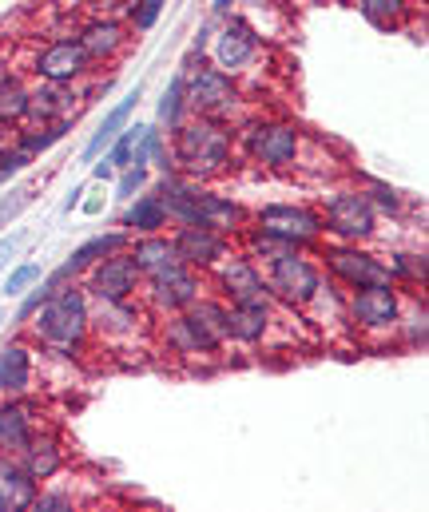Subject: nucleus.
Returning a JSON list of instances; mask_svg holds the SVG:
<instances>
[{"mask_svg": "<svg viewBox=\"0 0 429 512\" xmlns=\"http://www.w3.org/2000/svg\"><path fill=\"white\" fill-rule=\"evenodd\" d=\"M32 326V342L52 354V358H84L88 342H92V298L84 290V282H68L60 290H52L40 310L28 318Z\"/></svg>", "mask_w": 429, "mask_h": 512, "instance_id": "obj_1", "label": "nucleus"}, {"mask_svg": "<svg viewBox=\"0 0 429 512\" xmlns=\"http://www.w3.org/2000/svg\"><path fill=\"white\" fill-rule=\"evenodd\" d=\"M171 163L179 175L195 183L223 179L235 167V128L227 120L211 116H187L179 128L171 131Z\"/></svg>", "mask_w": 429, "mask_h": 512, "instance_id": "obj_2", "label": "nucleus"}, {"mask_svg": "<svg viewBox=\"0 0 429 512\" xmlns=\"http://www.w3.org/2000/svg\"><path fill=\"white\" fill-rule=\"evenodd\" d=\"M235 147L247 151V159L263 171H290L302 159V131L290 120H247L235 131Z\"/></svg>", "mask_w": 429, "mask_h": 512, "instance_id": "obj_3", "label": "nucleus"}, {"mask_svg": "<svg viewBox=\"0 0 429 512\" xmlns=\"http://www.w3.org/2000/svg\"><path fill=\"white\" fill-rule=\"evenodd\" d=\"M263 278H267V290H271V302H283L286 310H310L326 274L318 266V255L310 251H286L275 262L263 266Z\"/></svg>", "mask_w": 429, "mask_h": 512, "instance_id": "obj_4", "label": "nucleus"}, {"mask_svg": "<svg viewBox=\"0 0 429 512\" xmlns=\"http://www.w3.org/2000/svg\"><path fill=\"white\" fill-rule=\"evenodd\" d=\"M322 231L334 243H370L378 235V211L362 187H338L322 199Z\"/></svg>", "mask_w": 429, "mask_h": 512, "instance_id": "obj_5", "label": "nucleus"}, {"mask_svg": "<svg viewBox=\"0 0 429 512\" xmlns=\"http://www.w3.org/2000/svg\"><path fill=\"white\" fill-rule=\"evenodd\" d=\"M183 100L191 116H211V120H231L243 104V92L235 76L219 72L215 64H199L183 72Z\"/></svg>", "mask_w": 429, "mask_h": 512, "instance_id": "obj_6", "label": "nucleus"}, {"mask_svg": "<svg viewBox=\"0 0 429 512\" xmlns=\"http://www.w3.org/2000/svg\"><path fill=\"white\" fill-rule=\"evenodd\" d=\"M318 258H322V262H318L322 274H330V282L342 286V290H362V286L394 282L386 258L366 251L362 243H326V247L318 251Z\"/></svg>", "mask_w": 429, "mask_h": 512, "instance_id": "obj_7", "label": "nucleus"}, {"mask_svg": "<svg viewBox=\"0 0 429 512\" xmlns=\"http://www.w3.org/2000/svg\"><path fill=\"white\" fill-rule=\"evenodd\" d=\"M159 322V342L175 354V358H219L227 350V338L195 310H179V314H167V318H155Z\"/></svg>", "mask_w": 429, "mask_h": 512, "instance_id": "obj_8", "label": "nucleus"}, {"mask_svg": "<svg viewBox=\"0 0 429 512\" xmlns=\"http://www.w3.org/2000/svg\"><path fill=\"white\" fill-rule=\"evenodd\" d=\"M251 227L275 235L286 247H298V251H310L326 239L322 231V215L306 203H267L259 211H251Z\"/></svg>", "mask_w": 429, "mask_h": 512, "instance_id": "obj_9", "label": "nucleus"}, {"mask_svg": "<svg viewBox=\"0 0 429 512\" xmlns=\"http://www.w3.org/2000/svg\"><path fill=\"white\" fill-rule=\"evenodd\" d=\"M207 294V274L203 270H191V266H175V270H163L155 278H143L140 302L143 310L155 318H167V314H179L187 306H195V298Z\"/></svg>", "mask_w": 429, "mask_h": 512, "instance_id": "obj_10", "label": "nucleus"}, {"mask_svg": "<svg viewBox=\"0 0 429 512\" xmlns=\"http://www.w3.org/2000/svg\"><path fill=\"white\" fill-rule=\"evenodd\" d=\"M346 322L354 330H366V334L398 330V322H402V290H398V282L346 290Z\"/></svg>", "mask_w": 429, "mask_h": 512, "instance_id": "obj_11", "label": "nucleus"}, {"mask_svg": "<svg viewBox=\"0 0 429 512\" xmlns=\"http://www.w3.org/2000/svg\"><path fill=\"white\" fill-rule=\"evenodd\" d=\"M207 290H215L231 306H239V302H271L263 266L255 258H247L243 251H231L219 266L207 270Z\"/></svg>", "mask_w": 429, "mask_h": 512, "instance_id": "obj_12", "label": "nucleus"}, {"mask_svg": "<svg viewBox=\"0 0 429 512\" xmlns=\"http://www.w3.org/2000/svg\"><path fill=\"white\" fill-rule=\"evenodd\" d=\"M84 290L88 298H104V302H128V298H140L143 290V274L136 266V258L124 251H112L100 262H92L84 270Z\"/></svg>", "mask_w": 429, "mask_h": 512, "instance_id": "obj_13", "label": "nucleus"}, {"mask_svg": "<svg viewBox=\"0 0 429 512\" xmlns=\"http://www.w3.org/2000/svg\"><path fill=\"white\" fill-rule=\"evenodd\" d=\"M259 48H263V32H259L247 16H231V20L215 32L211 60H215L219 72H227V76H243V72L259 60Z\"/></svg>", "mask_w": 429, "mask_h": 512, "instance_id": "obj_14", "label": "nucleus"}, {"mask_svg": "<svg viewBox=\"0 0 429 512\" xmlns=\"http://www.w3.org/2000/svg\"><path fill=\"white\" fill-rule=\"evenodd\" d=\"M32 72L36 80H48V84H80L92 72V56L76 36H60L32 56Z\"/></svg>", "mask_w": 429, "mask_h": 512, "instance_id": "obj_15", "label": "nucleus"}, {"mask_svg": "<svg viewBox=\"0 0 429 512\" xmlns=\"http://www.w3.org/2000/svg\"><path fill=\"white\" fill-rule=\"evenodd\" d=\"M171 243H175V251H179V262H183V266L203 270V274H207L211 266H219L223 258L235 251L227 235H219V231H211V227H199V223L171 227Z\"/></svg>", "mask_w": 429, "mask_h": 512, "instance_id": "obj_16", "label": "nucleus"}, {"mask_svg": "<svg viewBox=\"0 0 429 512\" xmlns=\"http://www.w3.org/2000/svg\"><path fill=\"white\" fill-rule=\"evenodd\" d=\"M143 322H151V314L140 306V298H128V302L92 298V338L100 342H132L143 330Z\"/></svg>", "mask_w": 429, "mask_h": 512, "instance_id": "obj_17", "label": "nucleus"}, {"mask_svg": "<svg viewBox=\"0 0 429 512\" xmlns=\"http://www.w3.org/2000/svg\"><path fill=\"white\" fill-rule=\"evenodd\" d=\"M195 223H199V227H211V231H219V235H227V239H235V235H243V231L251 227V211H247L243 203H235L231 195L207 191V187L199 183V195H195Z\"/></svg>", "mask_w": 429, "mask_h": 512, "instance_id": "obj_18", "label": "nucleus"}, {"mask_svg": "<svg viewBox=\"0 0 429 512\" xmlns=\"http://www.w3.org/2000/svg\"><path fill=\"white\" fill-rule=\"evenodd\" d=\"M28 120L24 124H72L80 112V92L72 84H48L36 80V88H28Z\"/></svg>", "mask_w": 429, "mask_h": 512, "instance_id": "obj_19", "label": "nucleus"}, {"mask_svg": "<svg viewBox=\"0 0 429 512\" xmlns=\"http://www.w3.org/2000/svg\"><path fill=\"white\" fill-rule=\"evenodd\" d=\"M275 330V302H227V342L235 346H263Z\"/></svg>", "mask_w": 429, "mask_h": 512, "instance_id": "obj_20", "label": "nucleus"}, {"mask_svg": "<svg viewBox=\"0 0 429 512\" xmlns=\"http://www.w3.org/2000/svg\"><path fill=\"white\" fill-rule=\"evenodd\" d=\"M80 44H84V52L92 56V64H108V60H116L124 48H128V28L120 24V20H112V16H96V20H88L84 28H80V36H76Z\"/></svg>", "mask_w": 429, "mask_h": 512, "instance_id": "obj_21", "label": "nucleus"}, {"mask_svg": "<svg viewBox=\"0 0 429 512\" xmlns=\"http://www.w3.org/2000/svg\"><path fill=\"white\" fill-rule=\"evenodd\" d=\"M20 465H24V473L40 485V481H52L60 469H64V441L56 437V433H48V429H36L32 433V441L24 445V453L16 457Z\"/></svg>", "mask_w": 429, "mask_h": 512, "instance_id": "obj_22", "label": "nucleus"}, {"mask_svg": "<svg viewBox=\"0 0 429 512\" xmlns=\"http://www.w3.org/2000/svg\"><path fill=\"white\" fill-rule=\"evenodd\" d=\"M36 385V354L24 342H8L0 354V393L4 397H28Z\"/></svg>", "mask_w": 429, "mask_h": 512, "instance_id": "obj_23", "label": "nucleus"}, {"mask_svg": "<svg viewBox=\"0 0 429 512\" xmlns=\"http://www.w3.org/2000/svg\"><path fill=\"white\" fill-rule=\"evenodd\" d=\"M32 433H36L32 401L8 397V405H0V457H20L24 445L32 441Z\"/></svg>", "mask_w": 429, "mask_h": 512, "instance_id": "obj_24", "label": "nucleus"}, {"mask_svg": "<svg viewBox=\"0 0 429 512\" xmlns=\"http://www.w3.org/2000/svg\"><path fill=\"white\" fill-rule=\"evenodd\" d=\"M128 255L136 258L143 278H155L163 270H175L179 266V251L171 243V231H159V235H136V243L128 247Z\"/></svg>", "mask_w": 429, "mask_h": 512, "instance_id": "obj_25", "label": "nucleus"}, {"mask_svg": "<svg viewBox=\"0 0 429 512\" xmlns=\"http://www.w3.org/2000/svg\"><path fill=\"white\" fill-rule=\"evenodd\" d=\"M36 493H40V485L24 473V465L16 457H0V512L32 509Z\"/></svg>", "mask_w": 429, "mask_h": 512, "instance_id": "obj_26", "label": "nucleus"}, {"mask_svg": "<svg viewBox=\"0 0 429 512\" xmlns=\"http://www.w3.org/2000/svg\"><path fill=\"white\" fill-rule=\"evenodd\" d=\"M132 207L120 215V227L136 239V235H159V231H167L171 227V219H167V211H163V203H159V195L151 191V195H136V199H128Z\"/></svg>", "mask_w": 429, "mask_h": 512, "instance_id": "obj_27", "label": "nucleus"}, {"mask_svg": "<svg viewBox=\"0 0 429 512\" xmlns=\"http://www.w3.org/2000/svg\"><path fill=\"white\" fill-rule=\"evenodd\" d=\"M136 104H140V88H136V92H132L128 100H120V104H116V108H112V112L104 116L100 131H96V135L88 139V147H84V159H88V163H96V159H100V155H104V151L112 147V139H116V135H120L124 128H128V120H132Z\"/></svg>", "mask_w": 429, "mask_h": 512, "instance_id": "obj_28", "label": "nucleus"}, {"mask_svg": "<svg viewBox=\"0 0 429 512\" xmlns=\"http://www.w3.org/2000/svg\"><path fill=\"white\" fill-rule=\"evenodd\" d=\"M28 84L20 76H0V124L4 128H20L28 120Z\"/></svg>", "mask_w": 429, "mask_h": 512, "instance_id": "obj_29", "label": "nucleus"}, {"mask_svg": "<svg viewBox=\"0 0 429 512\" xmlns=\"http://www.w3.org/2000/svg\"><path fill=\"white\" fill-rule=\"evenodd\" d=\"M128 239H132L128 231H112V235H96V239H88L84 247H76V251H72V258H68L72 274L80 278V274H84L92 262H100V258L112 255V251H124V247H128Z\"/></svg>", "mask_w": 429, "mask_h": 512, "instance_id": "obj_30", "label": "nucleus"}, {"mask_svg": "<svg viewBox=\"0 0 429 512\" xmlns=\"http://www.w3.org/2000/svg\"><path fill=\"white\" fill-rule=\"evenodd\" d=\"M358 12L374 24V28H402L406 16L414 12V0H358Z\"/></svg>", "mask_w": 429, "mask_h": 512, "instance_id": "obj_31", "label": "nucleus"}, {"mask_svg": "<svg viewBox=\"0 0 429 512\" xmlns=\"http://www.w3.org/2000/svg\"><path fill=\"white\" fill-rule=\"evenodd\" d=\"M68 135V124H32L28 131H20L12 143L20 147V151H28V155H40V151H48L52 143H60Z\"/></svg>", "mask_w": 429, "mask_h": 512, "instance_id": "obj_32", "label": "nucleus"}, {"mask_svg": "<svg viewBox=\"0 0 429 512\" xmlns=\"http://www.w3.org/2000/svg\"><path fill=\"white\" fill-rule=\"evenodd\" d=\"M191 112H187V100H183V72L171 80V88L163 92V104H159V120L167 124V135L179 128L183 120H187Z\"/></svg>", "mask_w": 429, "mask_h": 512, "instance_id": "obj_33", "label": "nucleus"}, {"mask_svg": "<svg viewBox=\"0 0 429 512\" xmlns=\"http://www.w3.org/2000/svg\"><path fill=\"white\" fill-rule=\"evenodd\" d=\"M386 266H390L394 282L406 278L414 290H426V255H394V262H386Z\"/></svg>", "mask_w": 429, "mask_h": 512, "instance_id": "obj_34", "label": "nucleus"}, {"mask_svg": "<svg viewBox=\"0 0 429 512\" xmlns=\"http://www.w3.org/2000/svg\"><path fill=\"white\" fill-rule=\"evenodd\" d=\"M40 278H44V266H40V262H20V266L8 274V282H4V294H8V298H16V294L32 290Z\"/></svg>", "mask_w": 429, "mask_h": 512, "instance_id": "obj_35", "label": "nucleus"}, {"mask_svg": "<svg viewBox=\"0 0 429 512\" xmlns=\"http://www.w3.org/2000/svg\"><path fill=\"white\" fill-rule=\"evenodd\" d=\"M147 187V167H124L116 179V199H136Z\"/></svg>", "mask_w": 429, "mask_h": 512, "instance_id": "obj_36", "label": "nucleus"}, {"mask_svg": "<svg viewBox=\"0 0 429 512\" xmlns=\"http://www.w3.org/2000/svg\"><path fill=\"white\" fill-rule=\"evenodd\" d=\"M28 163H32V155H28V151H20L16 143H4V147H0V183H4L8 175L24 171Z\"/></svg>", "mask_w": 429, "mask_h": 512, "instance_id": "obj_37", "label": "nucleus"}, {"mask_svg": "<svg viewBox=\"0 0 429 512\" xmlns=\"http://www.w3.org/2000/svg\"><path fill=\"white\" fill-rule=\"evenodd\" d=\"M366 199L374 203V211H398V207H402V195H398L390 183H370V187H366Z\"/></svg>", "mask_w": 429, "mask_h": 512, "instance_id": "obj_38", "label": "nucleus"}, {"mask_svg": "<svg viewBox=\"0 0 429 512\" xmlns=\"http://www.w3.org/2000/svg\"><path fill=\"white\" fill-rule=\"evenodd\" d=\"M159 12H163V0H136V4H132V24H136V32H147V28L159 20Z\"/></svg>", "mask_w": 429, "mask_h": 512, "instance_id": "obj_39", "label": "nucleus"}, {"mask_svg": "<svg viewBox=\"0 0 429 512\" xmlns=\"http://www.w3.org/2000/svg\"><path fill=\"white\" fill-rule=\"evenodd\" d=\"M72 493H36L32 497V509L36 512H48V509H72Z\"/></svg>", "mask_w": 429, "mask_h": 512, "instance_id": "obj_40", "label": "nucleus"}, {"mask_svg": "<svg viewBox=\"0 0 429 512\" xmlns=\"http://www.w3.org/2000/svg\"><path fill=\"white\" fill-rule=\"evenodd\" d=\"M44 298H48V290H44V282H36V286H32V294L24 298L20 314H16V326H28V318H32L36 310H40V302H44Z\"/></svg>", "mask_w": 429, "mask_h": 512, "instance_id": "obj_41", "label": "nucleus"}, {"mask_svg": "<svg viewBox=\"0 0 429 512\" xmlns=\"http://www.w3.org/2000/svg\"><path fill=\"white\" fill-rule=\"evenodd\" d=\"M12 195H16V199H4V203H0V223H4V219H16V215L28 207V199H32L28 191H12Z\"/></svg>", "mask_w": 429, "mask_h": 512, "instance_id": "obj_42", "label": "nucleus"}, {"mask_svg": "<svg viewBox=\"0 0 429 512\" xmlns=\"http://www.w3.org/2000/svg\"><path fill=\"white\" fill-rule=\"evenodd\" d=\"M20 251V235H8V239H0V270L12 262V255Z\"/></svg>", "mask_w": 429, "mask_h": 512, "instance_id": "obj_43", "label": "nucleus"}, {"mask_svg": "<svg viewBox=\"0 0 429 512\" xmlns=\"http://www.w3.org/2000/svg\"><path fill=\"white\" fill-rule=\"evenodd\" d=\"M92 175H96V179H112V175H116V167L104 159V163H96V171H92Z\"/></svg>", "mask_w": 429, "mask_h": 512, "instance_id": "obj_44", "label": "nucleus"}, {"mask_svg": "<svg viewBox=\"0 0 429 512\" xmlns=\"http://www.w3.org/2000/svg\"><path fill=\"white\" fill-rule=\"evenodd\" d=\"M231 4H235V0H215V12H219V16H227V12H231Z\"/></svg>", "mask_w": 429, "mask_h": 512, "instance_id": "obj_45", "label": "nucleus"}, {"mask_svg": "<svg viewBox=\"0 0 429 512\" xmlns=\"http://www.w3.org/2000/svg\"><path fill=\"white\" fill-rule=\"evenodd\" d=\"M4 143H12V139H8V128L0 124V147H4Z\"/></svg>", "mask_w": 429, "mask_h": 512, "instance_id": "obj_46", "label": "nucleus"}]
</instances>
